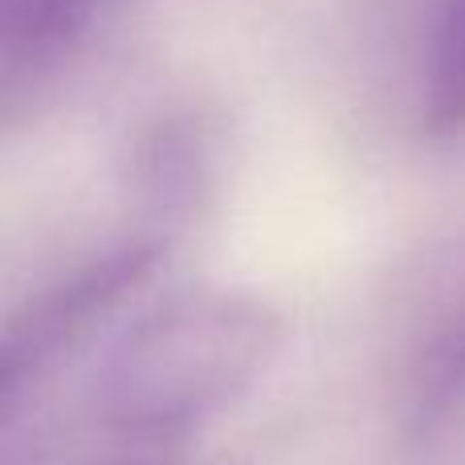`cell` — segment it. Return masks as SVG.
<instances>
[{
	"label": "cell",
	"mask_w": 465,
	"mask_h": 465,
	"mask_svg": "<svg viewBox=\"0 0 465 465\" xmlns=\"http://www.w3.org/2000/svg\"><path fill=\"white\" fill-rule=\"evenodd\" d=\"M282 347V314L241 290H184L139 314L103 355L90 412L123 445L184 441L253 388Z\"/></svg>",
	"instance_id": "6da1fadb"
},
{
	"label": "cell",
	"mask_w": 465,
	"mask_h": 465,
	"mask_svg": "<svg viewBox=\"0 0 465 465\" xmlns=\"http://www.w3.org/2000/svg\"><path fill=\"white\" fill-rule=\"evenodd\" d=\"M163 253L160 232H135V237L111 245L106 253L82 262L70 270L57 286H49L21 319L8 327L5 339V360H0V376H5V412L16 409L21 388L33 384L49 363L70 347L106 306H114Z\"/></svg>",
	"instance_id": "7a4b0ae2"
},
{
	"label": "cell",
	"mask_w": 465,
	"mask_h": 465,
	"mask_svg": "<svg viewBox=\"0 0 465 465\" xmlns=\"http://www.w3.org/2000/svg\"><path fill=\"white\" fill-rule=\"evenodd\" d=\"M103 0H0V78L13 94L45 78L86 37Z\"/></svg>",
	"instance_id": "3957f363"
},
{
	"label": "cell",
	"mask_w": 465,
	"mask_h": 465,
	"mask_svg": "<svg viewBox=\"0 0 465 465\" xmlns=\"http://www.w3.org/2000/svg\"><path fill=\"white\" fill-rule=\"evenodd\" d=\"M213 163V127L204 114H172L160 119L135 147V180L143 204L155 217L172 221L201 196Z\"/></svg>",
	"instance_id": "277c9868"
},
{
	"label": "cell",
	"mask_w": 465,
	"mask_h": 465,
	"mask_svg": "<svg viewBox=\"0 0 465 465\" xmlns=\"http://www.w3.org/2000/svg\"><path fill=\"white\" fill-rule=\"evenodd\" d=\"M420 119L433 139L465 135V0H441L420 62Z\"/></svg>",
	"instance_id": "5b68a950"
},
{
	"label": "cell",
	"mask_w": 465,
	"mask_h": 465,
	"mask_svg": "<svg viewBox=\"0 0 465 465\" xmlns=\"http://www.w3.org/2000/svg\"><path fill=\"white\" fill-rule=\"evenodd\" d=\"M465 404V314L429 347L412 376V417L441 420Z\"/></svg>",
	"instance_id": "8992f818"
},
{
	"label": "cell",
	"mask_w": 465,
	"mask_h": 465,
	"mask_svg": "<svg viewBox=\"0 0 465 465\" xmlns=\"http://www.w3.org/2000/svg\"><path fill=\"white\" fill-rule=\"evenodd\" d=\"M70 465H180V461L168 458L163 445H127L123 453H106V458H86Z\"/></svg>",
	"instance_id": "52a82bcc"
}]
</instances>
